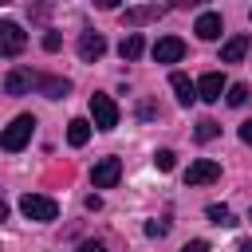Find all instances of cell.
Returning a JSON list of instances; mask_svg holds the SVG:
<instances>
[{"instance_id":"1","label":"cell","mask_w":252,"mask_h":252,"mask_svg":"<svg viewBox=\"0 0 252 252\" xmlns=\"http://www.w3.org/2000/svg\"><path fill=\"white\" fill-rule=\"evenodd\" d=\"M32 134H35V118H32V114H16V118L0 130V150L16 154V150H24V146L32 142Z\"/></svg>"},{"instance_id":"2","label":"cell","mask_w":252,"mask_h":252,"mask_svg":"<svg viewBox=\"0 0 252 252\" xmlns=\"http://www.w3.org/2000/svg\"><path fill=\"white\" fill-rule=\"evenodd\" d=\"M20 213L28 217V220H55L59 217V205L51 201V197H43V193H24L20 197Z\"/></svg>"},{"instance_id":"3","label":"cell","mask_w":252,"mask_h":252,"mask_svg":"<svg viewBox=\"0 0 252 252\" xmlns=\"http://www.w3.org/2000/svg\"><path fill=\"white\" fill-rule=\"evenodd\" d=\"M91 122L98 130H114L118 126V106L110 94H91Z\"/></svg>"},{"instance_id":"4","label":"cell","mask_w":252,"mask_h":252,"mask_svg":"<svg viewBox=\"0 0 252 252\" xmlns=\"http://www.w3.org/2000/svg\"><path fill=\"white\" fill-rule=\"evenodd\" d=\"M28 47V32L16 24V20H0V55H20Z\"/></svg>"},{"instance_id":"5","label":"cell","mask_w":252,"mask_h":252,"mask_svg":"<svg viewBox=\"0 0 252 252\" xmlns=\"http://www.w3.org/2000/svg\"><path fill=\"white\" fill-rule=\"evenodd\" d=\"M118 177H122V161H118V158H102V161H94V169H91L94 189H114Z\"/></svg>"},{"instance_id":"6","label":"cell","mask_w":252,"mask_h":252,"mask_svg":"<svg viewBox=\"0 0 252 252\" xmlns=\"http://www.w3.org/2000/svg\"><path fill=\"white\" fill-rule=\"evenodd\" d=\"M220 177V161H213V158H197L189 169H185V185H209V181H217Z\"/></svg>"},{"instance_id":"7","label":"cell","mask_w":252,"mask_h":252,"mask_svg":"<svg viewBox=\"0 0 252 252\" xmlns=\"http://www.w3.org/2000/svg\"><path fill=\"white\" fill-rule=\"evenodd\" d=\"M224 91H228V79L220 71H209V75L197 79V98H205V102H220Z\"/></svg>"},{"instance_id":"8","label":"cell","mask_w":252,"mask_h":252,"mask_svg":"<svg viewBox=\"0 0 252 252\" xmlns=\"http://www.w3.org/2000/svg\"><path fill=\"white\" fill-rule=\"evenodd\" d=\"M102 51H106V39H102L98 32H91V28H87V32L79 35V59H83V63H94Z\"/></svg>"},{"instance_id":"9","label":"cell","mask_w":252,"mask_h":252,"mask_svg":"<svg viewBox=\"0 0 252 252\" xmlns=\"http://www.w3.org/2000/svg\"><path fill=\"white\" fill-rule=\"evenodd\" d=\"M181 55H185V43H181L177 35H161V39L154 43V59H158V63H177Z\"/></svg>"},{"instance_id":"10","label":"cell","mask_w":252,"mask_h":252,"mask_svg":"<svg viewBox=\"0 0 252 252\" xmlns=\"http://www.w3.org/2000/svg\"><path fill=\"white\" fill-rule=\"evenodd\" d=\"M28 91H35V75H32L28 67L8 71V79H4V94H28Z\"/></svg>"},{"instance_id":"11","label":"cell","mask_w":252,"mask_h":252,"mask_svg":"<svg viewBox=\"0 0 252 252\" xmlns=\"http://www.w3.org/2000/svg\"><path fill=\"white\" fill-rule=\"evenodd\" d=\"M169 87H173V94H177L181 106H193V102H197V83H193L185 71H173V75H169Z\"/></svg>"},{"instance_id":"12","label":"cell","mask_w":252,"mask_h":252,"mask_svg":"<svg viewBox=\"0 0 252 252\" xmlns=\"http://www.w3.org/2000/svg\"><path fill=\"white\" fill-rule=\"evenodd\" d=\"M193 32H197L201 39H220V32H224L220 12H201V16H197V24H193Z\"/></svg>"},{"instance_id":"13","label":"cell","mask_w":252,"mask_h":252,"mask_svg":"<svg viewBox=\"0 0 252 252\" xmlns=\"http://www.w3.org/2000/svg\"><path fill=\"white\" fill-rule=\"evenodd\" d=\"M35 91H39L43 98H67L71 83H67V79H59V75H35Z\"/></svg>"},{"instance_id":"14","label":"cell","mask_w":252,"mask_h":252,"mask_svg":"<svg viewBox=\"0 0 252 252\" xmlns=\"http://www.w3.org/2000/svg\"><path fill=\"white\" fill-rule=\"evenodd\" d=\"M248 35H232V39H224V47H220V63H240L244 55H248Z\"/></svg>"},{"instance_id":"15","label":"cell","mask_w":252,"mask_h":252,"mask_svg":"<svg viewBox=\"0 0 252 252\" xmlns=\"http://www.w3.org/2000/svg\"><path fill=\"white\" fill-rule=\"evenodd\" d=\"M165 8H158V4H146V8H126L122 12V24L126 28H138V24H146V20H158Z\"/></svg>"},{"instance_id":"16","label":"cell","mask_w":252,"mask_h":252,"mask_svg":"<svg viewBox=\"0 0 252 252\" xmlns=\"http://www.w3.org/2000/svg\"><path fill=\"white\" fill-rule=\"evenodd\" d=\"M142 47H146V39H142V32H130V35H126V39L118 43V55H122V59L130 63V59H138V55H142Z\"/></svg>"},{"instance_id":"17","label":"cell","mask_w":252,"mask_h":252,"mask_svg":"<svg viewBox=\"0 0 252 252\" xmlns=\"http://www.w3.org/2000/svg\"><path fill=\"white\" fill-rule=\"evenodd\" d=\"M87 138H91V122L87 118H71L67 122V142L71 146H87Z\"/></svg>"},{"instance_id":"18","label":"cell","mask_w":252,"mask_h":252,"mask_svg":"<svg viewBox=\"0 0 252 252\" xmlns=\"http://www.w3.org/2000/svg\"><path fill=\"white\" fill-rule=\"evenodd\" d=\"M205 217H209L213 224H236V220H232V213H228V205H209V209H205Z\"/></svg>"},{"instance_id":"19","label":"cell","mask_w":252,"mask_h":252,"mask_svg":"<svg viewBox=\"0 0 252 252\" xmlns=\"http://www.w3.org/2000/svg\"><path fill=\"white\" fill-rule=\"evenodd\" d=\"M224 98H228V106H244V102H248V87H244V83H232Z\"/></svg>"},{"instance_id":"20","label":"cell","mask_w":252,"mask_h":252,"mask_svg":"<svg viewBox=\"0 0 252 252\" xmlns=\"http://www.w3.org/2000/svg\"><path fill=\"white\" fill-rule=\"evenodd\" d=\"M217 130H220V126H217L213 118H201V122H197V142H213Z\"/></svg>"},{"instance_id":"21","label":"cell","mask_w":252,"mask_h":252,"mask_svg":"<svg viewBox=\"0 0 252 252\" xmlns=\"http://www.w3.org/2000/svg\"><path fill=\"white\" fill-rule=\"evenodd\" d=\"M154 165H158L161 173H169V169L177 165V154H173V150H158V154H154Z\"/></svg>"},{"instance_id":"22","label":"cell","mask_w":252,"mask_h":252,"mask_svg":"<svg viewBox=\"0 0 252 252\" xmlns=\"http://www.w3.org/2000/svg\"><path fill=\"white\" fill-rule=\"evenodd\" d=\"M169 232V220H146V236H165Z\"/></svg>"},{"instance_id":"23","label":"cell","mask_w":252,"mask_h":252,"mask_svg":"<svg viewBox=\"0 0 252 252\" xmlns=\"http://www.w3.org/2000/svg\"><path fill=\"white\" fill-rule=\"evenodd\" d=\"M59 43H63L59 32H47V35H43V47H47V51H59Z\"/></svg>"},{"instance_id":"24","label":"cell","mask_w":252,"mask_h":252,"mask_svg":"<svg viewBox=\"0 0 252 252\" xmlns=\"http://www.w3.org/2000/svg\"><path fill=\"white\" fill-rule=\"evenodd\" d=\"M205 0H169V8H177V12H185V8H201Z\"/></svg>"},{"instance_id":"25","label":"cell","mask_w":252,"mask_h":252,"mask_svg":"<svg viewBox=\"0 0 252 252\" xmlns=\"http://www.w3.org/2000/svg\"><path fill=\"white\" fill-rule=\"evenodd\" d=\"M181 252H209V244H205V240H189Z\"/></svg>"},{"instance_id":"26","label":"cell","mask_w":252,"mask_h":252,"mask_svg":"<svg viewBox=\"0 0 252 252\" xmlns=\"http://www.w3.org/2000/svg\"><path fill=\"white\" fill-rule=\"evenodd\" d=\"M79 252H106V244H98V240H87V244H79Z\"/></svg>"},{"instance_id":"27","label":"cell","mask_w":252,"mask_h":252,"mask_svg":"<svg viewBox=\"0 0 252 252\" xmlns=\"http://www.w3.org/2000/svg\"><path fill=\"white\" fill-rule=\"evenodd\" d=\"M47 12H51V0H35V16H39V20H43V16H47Z\"/></svg>"},{"instance_id":"28","label":"cell","mask_w":252,"mask_h":252,"mask_svg":"<svg viewBox=\"0 0 252 252\" xmlns=\"http://www.w3.org/2000/svg\"><path fill=\"white\" fill-rule=\"evenodd\" d=\"M240 142H248V146H252V118L240 126Z\"/></svg>"},{"instance_id":"29","label":"cell","mask_w":252,"mask_h":252,"mask_svg":"<svg viewBox=\"0 0 252 252\" xmlns=\"http://www.w3.org/2000/svg\"><path fill=\"white\" fill-rule=\"evenodd\" d=\"M94 4H98L102 12H114V8H118V0H94Z\"/></svg>"},{"instance_id":"30","label":"cell","mask_w":252,"mask_h":252,"mask_svg":"<svg viewBox=\"0 0 252 252\" xmlns=\"http://www.w3.org/2000/svg\"><path fill=\"white\" fill-rule=\"evenodd\" d=\"M236 252H252V240H240V244H236Z\"/></svg>"},{"instance_id":"31","label":"cell","mask_w":252,"mask_h":252,"mask_svg":"<svg viewBox=\"0 0 252 252\" xmlns=\"http://www.w3.org/2000/svg\"><path fill=\"white\" fill-rule=\"evenodd\" d=\"M0 220H8V205L4 201H0Z\"/></svg>"},{"instance_id":"32","label":"cell","mask_w":252,"mask_h":252,"mask_svg":"<svg viewBox=\"0 0 252 252\" xmlns=\"http://www.w3.org/2000/svg\"><path fill=\"white\" fill-rule=\"evenodd\" d=\"M248 220H252V209H248Z\"/></svg>"},{"instance_id":"33","label":"cell","mask_w":252,"mask_h":252,"mask_svg":"<svg viewBox=\"0 0 252 252\" xmlns=\"http://www.w3.org/2000/svg\"><path fill=\"white\" fill-rule=\"evenodd\" d=\"M0 4H8V0H0Z\"/></svg>"}]
</instances>
